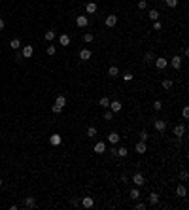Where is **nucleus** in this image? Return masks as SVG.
Returning a JSON list of instances; mask_svg holds the SVG:
<instances>
[{
    "instance_id": "obj_1",
    "label": "nucleus",
    "mask_w": 189,
    "mask_h": 210,
    "mask_svg": "<svg viewBox=\"0 0 189 210\" xmlns=\"http://www.w3.org/2000/svg\"><path fill=\"white\" fill-rule=\"evenodd\" d=\"M64 104H66V99L61 95V97H57V101H55L53 106H51V110H53L55 114H61V112H63V108H64Z\"/></svg>"
},
{
    "instance_id": "obj_2",
    "label": "nucleus",
    "mask_w": 189,
    "mask_h": 210,
    "mask_svg": "<svg viewBox=\"0 0 189 210\" xmlns=\"http://www.w3.org/2000/svg\"><path fill=\"white\" fill-rule=\"evenodd\" d=\"M153 63H155V66H157L159 70H163V68H167L168 61L165 59V57H157V59H153Z\"/></svg>"
},
{
    "instance_id": "obj_3",
    "label": "nucleus",
    "mask_w": 189,
    "mask_h": 210,
    "mask_svg": "<svg viewBox=\"0 0 189 210\" xmlns=\"http://www.w3.org/2000/svg\"><path fill=\"white\" fill-rule=\"evenodd\" d=\"M132 184H136V186H144L146 184V178L142 172H136L134 176H132Z\"/></svg>"
},
{
    "instance_id": "obj_4",
    "label": "nucleus",
    "mask_w": 189,
    "mask_h": 210,
    "mask_svg": "<svg viewBox=\"0 0 189 210\" xmlns=\"http://www.w3.org/2000/svg\"><path fill=\"white\" fill-rule=\"evenodd\" d=\"M87 23H89V19H87V15H78V19H76V25H78L80 28L87 27Z\"/></svg>"
},
{
    "instance_id": "obj_5",
    "label": "nucleus",
    "mask_w": 189,
    "mask_h": 210,
    "mask_svg": "<svg viewBox=\"0 0 189 210\" xmlns=\"http://www.w3.org/2000/svg\"><path fill=\"white\" fill-rule=\"evenodd\" d=\"M153 125H155V129H157L159 132H163L165 129H167V121H163V119H155V121H153Z\"/></svg>"
},
{
    "instance_id": "obj_6",
    "label": "nucleus",
    "mask_w": 189,
    "mask_h": 210,
    "mask_svg": "<svg viewBox=\"0 0 189 210\" xmlns=\"http://www.w3.org/2000/svg\"><path fill=\"white\" fill-rule=\"evenodd\" d=\"M32 53H34V47H32V46H25V47H23V57H25V59H30V57H32Z\"/></svg>"
},
{
    "instance_id": "obj_7",
    "label": "nucleus",
    "mask_w": 189,
    "mask_h": 210,
    "mask_svg": "<svg viewBox=\"0 0 189 210\" xmlns=\"http://www.w3.org/2000/svg\"><path fill=\"white\" fill-rule=\"evenodd\" d=\"M121 108H123V104L119 101H113V102H110V110H112L113 114H117V112H121Z\"/></svg>"
},
{
    "instance_id": "obj_8",
    "label": "nucleus",
    "mask_w": 189,
    "mask_h": 210,
    "mask_svg": "<svg viewBox=\"0 0 189 210\" xmlns=\"http://www.w3.org/2000/svg\"><path fill=\"white\" fill-rule=\"evenodd\" d=\"M49 142H51V146H59V144L63 142V138H61V134L55 132V134H51V136H49Z\"/></svg>"
},
{
    "instance_id": "obj_9",
    "label": "nucleus",
    "mask_w": 189,
    "mask_h": 210,
    "mask_svg": "<svg viewBox=\"0 0 189 210\" xmlns=\"http://www.w3.org/2000/svg\"><path fill=\"white\" fill-rule=\"evenodd\" d=\"M170 64L174 66L176 70L182 68V57H178V55H176V57H172V59H170Z\"/></svg>"
},
{
    "instance_id": "obj_10",
    "label": "nucleus",
    "mask_w": 189,
    "mask_h": 210,
    "mask_svg": "<svg viewBox=\"0 0 189 210\" xmlns=\"http://www.w3.org/2000/svg\"><path fill=\"white\" fill-rule=\"evenodd\" d=\"M184 132H185V125H176L174 127V136H184Z\"/></svg>"
},
{
    "instance_id": "obj_11",
    "label": "nucleus",
    "mask_w": 189,
    "mask_h": 210,
    "mask_svg": "<svg viewBox=\"0 0 189 210\" xmlns=\"http://www.w3.org/2000/svg\"><path fill=\"white\" fill-rule=\"evenodd\" d=\"M117 25V15H108L106 17V27H115Z\"/></svg>"
},
{
    "instance_id": "obj_12",
    "label": "nucleus",
    "mask_w": 189,
    "mask_h": 210,
    "mask_svg": "<svg viewBox=\"0 0 189 210\" xmlns=\"http://www.w3.org/2000/svg\"><path fill=\"white\" fill-rule=\"evenodd\" d=\"M106 151V144L104 142H97L95 144V153H104Z\"/></svg>"
},
{
    "instance_id": "obj_13",
    "label": "nucleus",
    "mask_w": 189,
    "mask_h": 210,
    "mask_svg": "<svg viewBox=\"0 0 189 210\" xmlns=\"http://www.w3.org/2000/svg\"><path fill=\"white\" fill-rule=\"evenodd\" d=\"M36 206V199L34 197H27L25 199V208H34Z\"/></svg>"
},
{
    "instance_id": "obj_14",
    "label": "nucleus",
    "mask_w": 189,
    "mask_h": 210,
    "mask_svg": "<svg viewBox=\"0 0 189 210\" xmlns=\"http://www.w3.org/2000/svg\"><path fill=\"white\" fill-rule=\"evenodd\" d=\"M134 150H136V153H146L148 146H146V142H142V140H140L138 144H136V148H134Z\"/></svg>"
},
{
    "instance_id": "obj_15",
    "label": "nucleus",
    "mask_w": 189,
    "mask_h": 210,
    "mask_svg": "<svg viewBox=\"0 0 189 210\" xmlns=\"http://www.w3.org/2000/svg\"><path fill=\"white\" fill-rule=\"evenodd\" d=\"M81 205L85 206V208H93V205H95L93 197H83V201H81Z\"/></svg>"
},
{
    "instance_id": "obj_16",
    "label": "nucleus",
    "mask_w": 189,
    "mask_h": 210,
    "mask_svg": "<svg viewBox=\"0 0 189 210\" xmlns=\"http://www.w3.org/2000/svg\"><path fill=\"white\" fill-rule=\"evenodd\" d=\"M119 138H121V136H119L117 132H110V134H108V142H110V144H117Z\"/></svg>"
},
{
    "instance_id": "obj_17",
    "label": "nucleus",
    "mask_w": 189,
    "mask_h": 210,
    "mask_svg": "<svg viewBox=\"0 0 189 210\" xmlns=\"http://www.w3.org/2000/svg\"><path fill=\"white\" fill-rule=\"evenodd\" d=\"M80 59L81 61H89L91 59V51L89 49H81L80 51Z\"/></svg>"
},
{
    "instance_id": "obj_18",
    "label": "nucleus",
    "mask_w": 189,
    "mask_h": 210,
    "mask_svg": "<svg viewBox=\"0 0 189 210\" xmlns=\"http://www.w3.org/2000/svg\"><path fill=\"white\" fill-rule=\"evenodd\" d=\"M59 44H61V46H70V36H68V34H63V36L59 38Z\"/></svg>"
},
{
    "instance_id": "obj_19",
    "label": "nucleus",
    "mask_w": 189,
    "mask_h": 210,
    "mask_svg": "<svg viewBox=\"0 0 189 210\" xmlns=\"http://www.w3.org/2000/svg\"><path fill=\"white\" fill-rule=\"evenodd\" d=\"M149 205H153V206H155V205H159V195H157L155 191H153V193H149Z\"/></svg>"
},
{
    "instance_id": "obj_20",
    "label": "nucleus",
    "mask_w": 189,
    "mask_h": 210,
    "mask_svg": "<svg viewBox=\"0 0 189 210\" xmlns=\"http://www.w3.org/2000/svg\"><path fill=\"white\" fill-rule=\"evenodd\" d=\"M176 195H178V197H185V195H187L185 186H178V187H176Z\"/></svg>"
},
{
    "instance_id": "obj_21",
    "label": "nucleus",
    "mask_w": 189,
    "mask_h": 210,
    "mask_svg": "<svg viewBox=\"0 0 189 210\" xmlns=\"http://www.w3.org/2000/svg\"><path fill=\"white\" fill-rule=\"evenodd\" d=\"M85 9H87V14H95V11H97V4H95V2H87Z\"/></svg>"
},
{
    "instance_id": "obj_22",
    "label": "nucleus",
    "mask_w": 189,
    "mask_h": 210,
    "mask_svg": "<svg viewBox=\"0 0 189 210\" xmlns=\"http://www.w3.org/2000/svg\"><path fill=\"white\" fill-rule=\"evenodd\" d=\"M148 17L151 19V21H157V19H159V11H157V9H149Z\"/></svg>"
},
{
    "instance_id": "obj_23",
    "label": "nucleus",
    "mask_w": 189,
    "mask_h": 210,
    "mask_svg": "<svg viewBox=\"0 0 189 210\" xmlns=\"http://www.w3.org/2000/svg\"><path fill=\"white\" fill-rule=\"evenodd\" d=\"M108 74L112 76V78H117V76H119V68H117V66H110Z\"/></svg>"
},
{
    "instance_id": "obj_24",
    "label": "nucleus",
    "mask_w": 189,
    "mask_h": 210,
    "mask_svg": "<svg viewBox=\"0 0 189 210\" xmlns=\"http://www.w3.org/2000/svg\"><path fill=\"white\" fill-rule=\"evenodd\" d=\"M9 46H11V49H19V47H21V42H19L17 38H14V40L9 42Z\"/></svg>"
},
{
    "instance_id": "obj_25",
    "label": "nucleus",
    "mask_w": 189,
    "mask_h": 210,
    "mask_svg": "<svg viewBox=\"0 0 189 210\" xmlns=\"http://www.w3.org/2000/svg\"><path fill=\"white\" fill-rule=\"evenodd\" d=\"M127 153H129V150H127L125 146H121L119 150H117V155H119V157H127Z\"/></svg>"
},
{
    "instance_id": "obj_26",
    "label": "nucleus",
    "mask_w": 189,
    "mask_h": 210,
    "mask_svg": "<svg viewBox=\"0 0 189 210\" xmlns=\"http://www.w3.org/2000/svg\"><path fill=\"white\" fill-rule=\"evenodd\" d=\"M95 40V36L93 34H91V32H87V34H83V42H85V44H91V42Z\"/></svg>"
},
{
    "instance_id": "obj_27",
    "label": "nucleus",
    "mask_w": 189,
    "mask_h": 210,
    "mask_svg": "<svg viewBox=\"0 0 189 210\" xmlns=\"http://www.w3.org/2000/svg\"><path fill=\"white\" fill-rule=\"evenodd\" d=\"M100 106H102V108H108L110 106V99L108 97H102V99H100Z\"/></svg>"
},
{
    "instance_id": "obj_28",
    "label": "nucleus",
    "mask_w": 189,
    "mask_h": 210,
    "mask_svg": "<svg viewBox=\"0 0 189 210\" xmlns=\"http://www.w3.org/2000/svg\"><path fill=\"white\" fill-rule=\"evenodd\" d=\"M93 136H97V129L89 127V129H87V138H93Z\"/></svg>"
},
{
    "instance_id": "obj_29",
    "label": "nucleus",
    "mask_w": 189,
    "mask_h": 210,
    "mask_svg": "<svg viewBox=\"0 0 189 210\" xmlns=\"http://www.w3.org/2000/svg\"><path fill=\"white\" fill-rule=\"evenodd\" d=\"M131 197L134 199V201H136V199H140V191L136 189V187H132V189H131Z\"/></svg>"
},
{
    "instance_id": "obj_30",
    "label": "nucleus",
    "mask_w": 189,
    "mask_h": 210,
    "mask_svg": "<svg viewBox=\"0 0 189 210\" xmlns=\"http://www.w3.org/2000/svg\"><path fill=\"white\" fill-rule=\"evenodd\" d=\"M55 38V30H47L45 32V40H53Z\"/></svg>"
},
{
    "instance_id": "obj_31",
    "label": "nucleus",
    "mask_w": 189,
    "mask_h": 210,
    "mask_svg": "<svg viewBox=\"0 0 189 210\" xmlns=\"http://www.w3.org/2000/svg\"><path fill=\"white\" fill-rule=\"evenodd\" d=\"M148 138H149L148 131H142V132H140V140H142V142H146V140H148Z\"/></svg>"
},
{
    "instance_id": "obj_32",
    "label": "nucleus",
    "mask_w": 189,
    "mask_h": 210,
    "mask_svg": "<svg viewBox=\"0 0 189 210\" xmlns=\"http://www.w3.org/2000/svg\"><path fill=\"white\" fill-rule=\"evenodd\" d=\"M112 117H113V112H112V110H108V112H104V119H106V121H110Z\"/></svg>"
},
{
    "instance_id": "obj_33",
    "label": "nucleus",
    "mask_w": 189,
    "mask_h": 210,
    "mask_svg": "<svg viewBox=\"0 0 189 210\" xmlns=\"http://www.w3.org/2000/svg\"><path fill=\"white\" fill-rule=\"evenodd\" d=\"M153 59H155V55H153L151 51H148V53H146V61H148V63H153Z\"/></svg>"
},
{
    "instance_id": "obj_34",
    "label": "nucleus",
    "mask_w": 189,
    "mask_h": 210,
    "mask_svg": "<svg viewBox=\"0 0 189 210\" xmlns=\"http://www.w3.org/2000/svg\"><path fill=\"white\" fill-rule=\"evenodd\" d=\"M163 87H165V89H170L172 87V80H163Z\"/></svg>"
},
{
    "instance_id": "obj_35",
    "label": "nucleus",
    "mask_w": 189,
    "mask_h": 210,
    "mask_svg": "<svg viewBox=\"0 0 189 210\" xmlns=\"http://www.w3.org/2000/svg\"><path fill=\"white\" fill-rule=\"evenodd\" d=\"M161 108H163V102L161 101H155V102H153V110H157V112H159Z\"/></svg>"
},
{
    "instance_id": "obj_36",
    "label": "nucleus",
    "mask_w": 189,
    "mask_h": 210,
    "mask_svg": "<svg viewBox=\"0 0 189 210\" xmlns=\"http://www.w3.org/2000/svg\"><path fill=\"white\" fill-rule=\"evenodd\" d=\"M187 178H189V172H187V170H182V172H180V180H184V182H185Z\"/></svg>"
},
{
    "instance_id": "obj_37",
    "label": "nucleus",
    "mask_w": 189,
    "mask_h": 210,
    "mask_svg": "<svg viewBox=\"0 0 189 210\" xmlns=\"http://www.w3.org/2000/svg\"><path fill=\"white\" fill-rule=\"evenodd\" d=\"M167 6L168 8H176L178 6V0H167Z\"/></svg>"
},
{
    "instance_id": "obj_38",
    "label": "nucleus",
    "mask_w": 189,
    "mask_h": 210,
    "mask_svg": "<svg viewBox=\"0 0 189 210\" xmlns=\"http://www.w3.org/2000/svg\"><path fill=\"white\" fill-rule=\"evenodd\" d=\"M138 8L140 9H146V8H148V2H146V0H140V2H138Z\"/></svg>"
},
{
    "instance_id": "obj_39",
    "label": "nucleus",
    "mask_w": 189,
    "mask_h": 210,
    "mask_svg": "<svg viewBox=\"0 0 189 210\" xmlns=\"http://www.w3.org/2000/svg\"><path fill=\"white\" fill-rule=\"evenodd\" d=\"M123 80H125V82H131V80H132V74H131V72L123 74Z\"/></svg>"
},
{
    "instance_id": "obj_40",
    "label": "nucleus",
    "mask_w": 189,
    "mask_h": 210,
    "mask_svg": "<svg viewBox=\"0 0 189 210\" xmlns=\"http://www.w3.org/2000/svg\"><path fill=\"white\" fill-rule=\"evenodd\" d=\"M182 115H184V119H187V117H189V108H187V106H185V108H184V112H182Z\"/></svg>"
},
{
    "instance_id": "obj_41",
    "label": "nucleus",
    "mask_w": 189,
    "mask_h": 210,
    "mask_svg": "<svg viewBox=\"0 0 189 210\" xmlns=\"http://www.w3.org/2000/svg\"><path fill=\"white\" fill-rule=\"evenodd\" d=\"M45 51H47V55H55V46H49Z\"/></svg>"
},
{
    "instance_id": "obj_42",
    "label": "nucleus",
    "mask_w": 189,
    "mask_h": 210,
    "mask_svg": "<svg viewBox=\"0 0 189 210\" xmlns=\"http://www.w3.org/2000/svg\"><path fill=\"white\" fill-rule=\"evenodd\" d=\"M153 28H155V30H161V28H163V25L159 23V21H155V23H153Z\"/></svg>"
},
{
    "instance_id": "obj_43",
    "label": "nucleus",
    "mask_w": 189,
    "mask_h": 210,
    "mask_svg": "<svg viewBox=\"0 0 189 210\" xmlns=\"http://www.w3.org/2000/svg\"><path fill=\"white\" fill-rule=\"evenodd\" d=\"M136 208H138V210H144L146 205H144V203H138V205H136Z\"/></svg>"
},
{
    "instance_id": "obj_44",
    "label": "nucleus",
    "mask_w": 189,
    "mask_h": 210,
    "mask_svg": "<svg viewBox=\"0 0 189 210\" xmlns=\"http://www.w3.org/2000/svg\"><path fill=\"white\" fill-rule=\"evenodd\" d=\"M21 59H23V55H21V53L15 55V61H17V63H21Z\"/></svg>"
},
{
    "instance_id": "obj_45",
    "label": "nucleus",
    "mask_w": 189,
    "mask_h": 210,
    "mask_svg": "<svg viewBox=\"0 0 189 210\" xmlns=\"http://www.w3.org/2000/svg\"><path fill=\"white\" fill-rule=\"evenodd\" d=\"M2 28H4V19L0 17V30H2Z\"/></svg>"
},
{
    "instance_id": "obj_46",
    "label": "nucleus",
    "mask_w": 189,
    "mask_h": 210,
    "mask_svg": "<svg viewBox=\"0 0 189 210\" xmlns=\"http://www.w3.org/2000/svg\"><path fill=\"white\" fill-rule=\"evenodd\" d=\"M0 186H2V180H0Z\"/></svg>"
}]
</instances>
